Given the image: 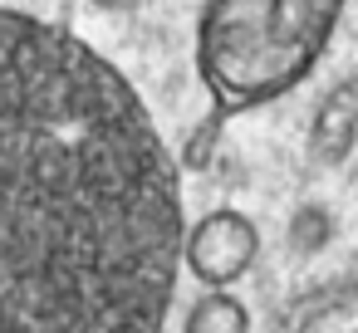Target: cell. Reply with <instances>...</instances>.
Returning a JSON list of instances; mask_svg holds the SVG:
<instances>
[{"instance_id": "6da1fadb", "label": "cell", "mask_w": 358, "mask_h": 333, "mask_svg": "<svg viewBox=\"0 0 358 333\" xmlns=\"http://www.w3.org/2000/svg\"><path fill=\"white\" fill-rule=\"evenodd\" d=\"M182 167L79 35L0 6V333H162Z\"/></svg>"}, {"instance_id": "7a4b0ae2", "label": "cell", "mask_w": 358, "mask_h": 333, "mask_svg": "<svg viewBox=\"0 0 358 333\" xmlns=\"http://www.w3.org/2000/svg\"><path fill=\"white\" fill-rule=\"evenodd\" d=\"M343 0H206L201 79L216 108H255L294 89L324 54Z\"/></svg>"}, {"instance_id": "3957f363", "label": "cell", "mask_w": 358, "mask_h": 333, "mask_svg": "<svg viewBox=\"0 0 358 333\" xmlns=\"http://www.w3.org/2000/svg\"><path fill=\"white\" fill-rule=\"evenodd\" d=\"M260 260V230L245 211L236 206H216L201 221L187 225L182 235V265L196 274V284L206 289H231L241 284Z\"/></svg>"}, {"instance_id": "277c9868", "label": "cell", "mask_w": 358, "mask_h": 333, "mask_svg": "<svg viewBox=\"0 0 358 333\" xmlns=\"http://www.w3.org/2000/svg\"><path fill=\"white\" fill-rule=\"evenodd\" d=\"M358 147V74H343L338 84L324 89L309 118V152L324 167H343L348 152Z\"/></svg>"}, {"instance_id": "5b68a950", "label": "cell", "mask_w": 358, "mask_h": 333, "mask_svg": "<svg viewBox=\"0 0 358 333\" xmlns=\"http://www.w3.org/2000/svg\"><path fill=\"white\" fill-rule=\"evenodd\" d=\"M353 294H358V269H343V274H334V279H324V284L294 294V299L275 313L270 333H314V323L329 318V313H338Z\"/></svg>"}, {"instance_id": "8992f818", "label": "cell", "mask_w": 358, "mask_h": 333, "mask_svg": "<svg viewBox=\"0 0 358 333\" xmlns=\"http://www.w3.org/2000/svg\"><path fill=\"white\" fill-rule=\"evenodd\" d=\"M182 333H250V309L231 289H206L187 309Z\"/></svg>"}, {"instance_id": "52a82bcc", "label": "cell", "mask_w": 358, "mask_h": 333, "mask_svg": "<svg viewBox=\"0 0 358 333\" xmlns=\"http://www.w3.org/2000/svg\"><path fill=\"white\" fill-rule=\"evenodd\" d=\"M329 240H334V216H329V206H319V201L294 206V216H289V250H294V255H319Z\"/></svg>"}, {"instance_id": "ba28073f", "label": "cell", "mask_w": 358, "mask_h": 333, "mask_svg": "<svg viewBox=\"0 0 358 333\" xmlns=\"http://www.w3.org/2000/svg\"><path fill=\"white\" fill-rule=\"evenodd\" d=\"M226 108H216L211 103V113H206V123L187 138V147H182V157H177V167L182 172H201V167H211V157H216V142H221V128H226Z\"/></svg>"}, {"instance_id": "9c48e42d", "label": "cell", "mask_w": 358, "mask_h": 333, "mask_svg": "<svg viewBox=\"0 0 358 333\" xmlns=\"http://www.w3.org/2000/svg\"><path fill=\"white\" fill-rule=\"evenodd\" d=\"M89 6H99V10H128V6H138V0H89Z\"/></svg>"}]
</instances>
